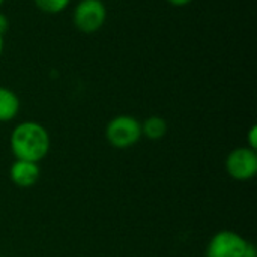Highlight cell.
Masks as SVG:
<instances>
[{
	"mask_svg": "<svg viewBox=\"0 0 257 257\" xmlns=\"http://www.w3.org/2000/svg\"><path fill=\"white\" fill-rule=\"evenodd\" d=\"M50 134L44 125L27 120L18 123L9 139V146L17 160L38 163L50 151Z\"/></svg>",
	"mask_w": 257,
	"mask_h": 257,
	"instance_id": "6da1fadb",
	"label": "cell"
},
{
	"mask_svg": "<svg viewBox=\"0 0 257 257\" xmlns=\"http://www.w3.org/2000/svg\"><path fill=\"white\" fill-rule=\"evenodd\" d=\"M248 241L232 230H221L215 233L208 247L205 257H242Z\"/></svg>",
	"mask_w": 257,
	"mask_h": 257,
	"instance_id": "5b68a950",
	"label": "cell"
},
{
	"mask_svg": "<svg viewBox=\"0 0 257 257\" xmlns=\"http://www.w3.org/2000/svg\"><path fill=\"white\" fill-rule=\"evenodd\" d=\"M20 111V99L17 93L0 86V122H11Z\"/></svg>",
	"mask_w": 257,
	"mask_h": 257,
	"instance_id": "52a82bcc",
	"label": "cell"
},
{
	"mask_svg": "<svg viewBox=\"0 0 257 257\" xmlns=\"http://www.w3.org/2000/svg\"><path fill=\"white\" fill-rule=\"evenodd\" d=\"M242 257H257V251H256V247L251 244V242H248L247 244V248H245V253H244V256Z\"/></svg>",
	"mask_w": 257,
	"mask_h": 257,
	"instance_id": "7c38bea8",
	"label": "cell"
},
{
	"mask_svg": "<svg viewBox=\"0 0 257 257\" xmlns=\"http://www.w3.org/2000/svg\"><path fill=\"white\" fill-rule=\"evenodd\" d=\"M108 143L116 149H128L142 139V123L130 114L113 117L105 128Z\"/></svg>",
	"mask_w": 257,
	"mask_h": 257,
	"instance_id": "7a4b0ae2",
	"label": "cell"
},
{
	"mask_svg": "<svg viewBox=\"0 0 257 257\" xmlns=\"http://www.w3.org/2000/svg\"><path fill=\"white\" fill-rule=\"evenodd\" d=\"M167 133V122L160 116H151L142 123V136L149 140H160Z\"/></svg>",
	"mask_w": 257,
	"mask_h": 257,
	"instance_id": "ba28073f",
	"label": "cell"
},
{
	"mask_svg": "<svg viewBox=\"0 0 257 257\" xmlns=\"http://www.w3.org/2000/svg\"><path fill=\"white\" fill-rule=\"evenodd\" d=\"M11 181L20 188H30L33 187L41 178V169L38 163L15 160L9 169Z\"/></svg>",
	"mask_w": 257,
	"mask_h": 257,
	"instance_id": "8992f818",
	"label": "cell"
},
{
	"mask_svg": "<svg viewBox=\"0 0 257 257\" xmlns=\"http://www.w3.org/2000/svg\"><path fill=\"white\" fill-rule=\"evenodd\" d=\"M3 48H5V39H3V35H0V56L3 53Z\"/></svg>",
	"mask_w": 257,
	"mask_h": 257,
	"instance_id": "5bb4252c",
	"label": "cell"
},
{
	"mask_svg": "<svg viewBox=\"0 0 257 257\" xmlns=\"http://www.w3.org/2000/svg\"><path fill=\"white\" fill-rule=\"evenodd\" d=\"M8 27H9V20L3 12H0V35H5Z\"/></svg>",
	"mask_w": 257,
	"mask_h": 257,
	"instance_id": "8fae6325",
	"label": "cell"
},
{
	"mask_svg": "<svg viewBox=\"0 0 257 257\" xmlns=\"http://www.w3.org/2000/svg\"><path fill=\"white\" fill-rule=\"evenodd\" d=\"M226 170L236 181H250L257 175V152L248 146L233 149L226 158Z\"/></svg>",
	"mask_w": 257,
	"mask_h": 257,
	"instance_id": "277c9868",
	"label": "cell"
},
{
	"mask_svg": "<svg viewBox=\"0 0 257 257\" xmlns=\"http://www.w3.org/2000/svg\"><path fill=\"white\" fill-rule=\"evenodd\" d=\"M107 20V8L102 0H80L72 12L74 26L83 33L98 32Z\"/></svg>",
	"mask_w": 257,
	"mask_h": 257,
	"instance_id": "3957f363",
	"label": "cell"
},
{
	"mask_svg": "<svg viewBox=\"0 0 257 257\" xmlns=\"http://www.w3.org/2000/svg\"><path fill=\"white\" fill-rule=\"evenodd\" d=\"M170 5H173V6H178V8H181V6H187V5H190L193 0H167Z\"/></svg>",
	"mask_w": 257,
	"mask_h": 257,
	"instance_id": "4fadbf2b",
	"label": "cell"
},
{
	"mask_svg": "<svg viewBox=\"0 0 257 257\" xmlns=\"http://www.w3.org/2000/svg\"><path fill=\"white\" fill-rule=\"evenodd\" d=\"M33 2H35L36 8L39 11H42L44 14L56 15V14H60L62 11H65L71 0H33Z\"/></svg>",
	"mask_w": 257,
	"mask_h": 257,
	"instance_id": "9c48e42d",
	"label": "cell"
},
{
	"mask_svg": "<svg viewBox=\"0 0 257 257\" xmlns=\"http://www.w3.org/2000/svg\"><path fill=\"white\" fill-rule=\"evenodd\" d=\"M247 140H248V148H250V149H253V151H256L257 149V126L256 125H253V126L250 128Z\"/></svg>",
	"mask_w": 257,
	"mask_h": 257,
	"instance_id": "30bf717a",
	"label": "cell"
},
{
	"mask_svg": "<svg viewBox=\"0 0 257 257\" xmlns=\"http://www.w3.org/2000/svg\"><path fill=\"white\" fill-rule=\"evenodd\" d=\"M3 3H5V0H0V6H2Z\"/></svg>",
	"mask_w": 257,
	"mask_h": 257,
	"instance_id": "9a60e30c",
	"label": "cell"
}]
</instances>
